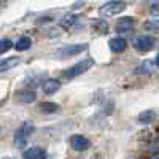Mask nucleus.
<instances>
[{"mask_svg": "<svg viewBox=\"0 0 159 159\" xmlns=\"http://www.w3.org/2000/svg\"><path fill=\"white\" fill-rule=\"evenodd\" d=\"M21 64V57L19 56H11V57H7L5 61L0 62V73H5L11 69L18 67V65Z\"/></svg>", "mask_w": 159, "mask_h": 159, "instance_id": "nucleus-11", "label": "nucleus"}, {"mask_svg": "<svg viewBox=\"0 0 159 159\" xmlns=\"http://www.w3.org/2000/svg\"><path fill=\"white\" fill-rule=\"evenodd\" d=\"M61 86H62V83L59 81V80H54V78H48V80H45V81L42 83V89L48 96L56 94V92L61 89Z\"/></svg>", "mask_w": 159, "mask_h": 159, "instance_id": "nucleus-7", "label": "nucleus"}, {"mask_svg": "<svg viewBox=\"0 0 159 159\" xmlns=\"http://www.w3.org/2000/svg\"><path fill=\"white\" fill-rule=\"evenodd\" d=\"M88 49V45L86 43H78V45H67V46H62L57 49L56 52V57L57 59H67V57H73L80 52H83Z\"/></svg>", "mask_w": 159, "mask_h": 159, "instance_id": "nucleus-4", "label": "nucleus"}, {"mask_svg": "<svg viewBox=\"0 0 159 159\" xmlns=\"http://www.w3.org/2000/svg\"><path fill=\"white\" fill-rule=\"evenodd\" d=\"M126 8H127V3L124 0H110V2L103 3L99 8V15L102 18H111L116 15H121Z\"/></svg>", "mask_w": 159, "mask_h": 159, "instance_id": "nucleus-2", "label": "nucleus"}, {"mask_svg": "<svg viewBox=\"0 0 159 159\" xmlns=\"http://www.w3.org/2000/svg\"><path fill=\"white\" fill-rule=\"evenodd\" d=\"M76 21H78V16L75 15V13H69V15H65L61 19L59 25H61L62 29H70V27H73V25L76 24Z\"/></svg>", "mask_w": 159, "mask_h": 159, "instance_id": "nucleus-13", "label": "nucleus"}, {"mask_svg": "<svg viewBox=\"0 0 159 159\" xmlns=\"http://www.w3.org/2000/svg\"><path fill=\"white\" fill-rule=\"evenodd\" d=\"M59 107L56 103H52V102H43L42 105H40V110H42L43 113H54Z\"/></svg>", "mask_w": 159, "mask_h": 159, "instance_id": "nucleus-18", "label": "nucleus"}, {"mask_svg": "<svg viewBox=\"0 0 159 159\" xmlns=\"http://www.w3.org/2000/svg\"><path fill=\"white\" fill-rule=\"evenodd\" d=\"M30 46H32L30 37H21L18 42H16V45H15V49L16 51H25V49H29Z\"/></svg>", "mask_w": 159, "mask_h": 159, "instance_id": "nucleus-14", "label": "nucleus"}, {"mask_svg": "<svg viewBox=\"0 0 159 159\" xmlns=\"http://www.w3.org/2000/svg\"><path fill=\"white\" fill-rule=\"evenodd\" d=\"M134 48L139 51V52H148L154 48L156 45V40L151 37V35H140L137 38H134V42H132Z\"/></svg>", "mask_w": 159, "mask_h": 159, "instance_id": "nucleus-5", "label": "nucleus"}, {"mask_svg": "<svg viewBox=\"0 0 159 159\" xmlns=\"http://www.w3.org/2000/svg\"><path fill=\"white\" fill-rule=\"evenodd\" d=\"M135 25V19L130 18V16H124V18H119L116 22V30L119 34H124V32H130Z\"/></svg>", "mask_w": 159, "mask_h": 159, "instance_id": "nucleus-8", "label": "nucleus"}, {"mask_svg": "<svg viewBox=\"0 0 159 159\" xmlns=\"http://www.w3.org/2000/svg\"><path fill=\"white\" fill-rule=\"evenodd\" d=\"M13 46H15V45H13V42H11L10 38H2V40H0V54L8 52Z\"/></svg>", "mask_w": 159, "mask_h": 159, "instance_id": "nucleus-17", "label": "nucleus"}, {"mask_svg": "<svg viewBox=\"0 0 159 159\" xmlns=\"http://www.w3.org/2000/svg\"><path fill=\"white\" fill-rule=\"evenodd\" d=\"M108 46H110L111 52L119 54V52H124L127 49V42H126V38H123V37H115V38H111L108 42Z\"/></svg>", "mask_w": 159, "mask_h": 159, "instance_id": "nucleus-9", "label": "nucleus"}, {"mask_svg": "<svg viewBox=\"0 0 159 159\" xmlns=\"http://www.w3.org/2000/svg\"><path fill=\"white\" fill-rule=\"evenodd\" d=\"M92 65H94V61H92V59H83L81 62H76V64L72 65V67L65 69V70L61 73V76L70 81V80H75V78H78L80 75L86 73V72L92 67Z\"/></svg>", "mask_w": 159, "mask_h": 159, "instance_id": "nucleus-1", "label": "nucleus"}, {"mask_svg": "<svg viewBox=\"0 0 159 159\" xmlns=\"http://www.w3.org/2000/svg\"><path fill=\"white\" fill-rule=\"evenodd\" d=\"M92 27H94L100 35H103V34L108 32V24L105 22L103 19H96V21H92Z\"/></svg>", "mask_w": 159, "mask_h": 159, "instance_id": "nucleus-15", "label": "nucleus"}, {"mask_svg": "<svg viewBox=\"0 0 159 159\" xmlns=\"http://www.w3.org/2000/svg\"><path fill=\"white\" fill-rule=\"evenodd\" d=\"M69 142H70V147H72L75 151H86V150L91 148V142H89V139H86V137L81 135V134H75V135H72Z\"/></svg>", "mask_w": 159, "mask_h": 159, "instance_id": "nucleus-6", "label": "nucleus"}, {"mask_svg": "<svg viewBox=\"0 0 159 159\" xmlns=\"http://www.w3.org/2000/svg\"><path fill=\"white\" fill-rule=\"evenodd\" d=\"M24 159H46V151L40 147H30L22 153Z\"/></svg>", "mask_w": 159, "mask_h": 159, "instance_id": "nucleus-10", "label": "nucleus"}, {"mask_svg": "<svg viewBox=\"0 0 159 159\" xmlns=\"http://www.w3.org/2000/svg\"><path fill=\"white\" fill-rule=\"evenodd\" d=\"M151 15H153V16H157V15H159V3H154V5L151 7Z\"/></svg>", "mask_w": 159, "mask_h": 159, "instance_id": "nucleus-21", "label": "nucleus"}, {"mask_svg": "<svg viewBox=\"0 0 159 159\" xmlns=\"http://www.w3.org/2000/svg\"><path fill=\"white\" fill-rule=\"evenodd\" d=\"M153 119H154V111L153 110L143 111V113L139 115V123H142V124H150Z\"/></svg>", "mask_w": 159, "mask_h": 159, "instance_id": "nucleus-16", "label": "nucleus"}, {"mask_svg": "<svg viewBox=\"0 0 159 159\" xmlns=\"http://www.w3.org/2000/svg\"><path fill=\"white\" fill-rule=\"evenodd\" d=\"M156 67H157V69H159V54H157V56H156Z\"/></svg>", "mask_w": 159, "mask_h": 159, "instance_id": "nucleus-23", "label": "nucleus"}, {"mask_svg": "<svg viewBox=\"0 0 159 159\" xmlns=\"http://www.w3.org/2000/svg\"><path fill=\"white\" fill-rule=\"evenodd\" d=\"M150 159H159V153H154V154H153Z\"/></svg>", "mask_w": 159, "mask_h": 159, "instance_id": "nucleus-22", "label": "nucleus"}, {"mask_svg": "<svg viewBox=\"0 0 159 159\" xmlns=\"http://www.w3.org/2000/svg\"><path fill=\"white\" fill-rule=\"evenodd\" d=\"M35 132V126L30 124V123H22L19 126V129L16 130V134H15V143H16V147L22 148L25 147V143H27V139Z\"/></svg>", "mask_w": 159, "mask_h": 159, "instance_id": "nucleus-3", "label": "nucleus"}, {"mask_svg": "<svg viewBox=\"0 0 159 159\" xmlns=\"http://www.w3.org/2000/svg\"><path fill=\"white\" fill-rule=\"evenodd\" d=\"M148 65H150V62H143L142 67L135 70V73H140V72H142V73H151V70L148 69Z\"/></svg>", "mask_w": 159, "mask_h": 159, "instance_id": "nucleus-20", "label": "nucleus"}, {"mask_svg": "<svg viewBox=\"0 0 159 159\" xmlns=\"http://www.w3.org/2000/svg\"><path fill=\"white\" fill-rule=\"evenodd\" d=\"M16 99H18V102H21V103H30V102H34V100L37 99V94H35V91H32V89H25V91L18 92Z\"/></svg>", "mask_w": 159, "mask_h": 159, "instance_id": "nucleus-12", "label": "nucleus"}, {"mask_svg": "<svg viewBox=\"0 0 159 159\" xmlns=\"http://www.w3.org/2000/svg\"><path fill=\"white\" fill-rule=\"evenodd\" d=\"M145 29H147V30H151V32H159V19L147 22V24H145Z\"/></svg>", "mask_w": 159, "mask_h": 159, "instance_id": "nucleus-19", "label": "nucleus"}]
</instances>
